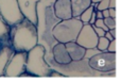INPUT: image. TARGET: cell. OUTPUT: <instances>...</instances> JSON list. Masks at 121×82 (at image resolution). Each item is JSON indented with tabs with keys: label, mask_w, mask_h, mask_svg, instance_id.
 Here are the masks:
<instances>
[{
	"label": "cell",
	"mask_w": 121,
	"mask_h": 82,
	"mask_svg": "<svg viewBox=\"0 0 121 82\" xmlns=\"http://www.w3.org/2000/svg\"><path fill=\"white\" fill-rule=\"evenodd\" d=\"M71 10H72V17L79 18V16L90 6L91 0H70Z\"/></svg>",
	"instance_id": "5"
},
{
	"label": "cell",
	"mask_w": 121,
	"mask_h": 82,
	"mask_svg": "<svg viewBox=\"0 0 121 82\" xmlns=\"http://www.w3.org/2000/svg\"><path fill=\"white\" fill-rule=\"evenodd\" d=\"M116 3H115V0H109V8L112 9H115Z\"/></svg>",
	"instance_id": "17"
},
{
	"label": "cell",
	"mask_w": 121,
	"mask_h": 82,
	"mask_svg": "<svg viewBox=\"0 0 121 82\" xmlns=\"http://www.w3.org/2000/svg\"><path fill=\"white\" fill-rule=\"evenodd\" d=\"M65 46H66L67 52L69 53V57L71 60H74V61L81 60L85 55V49L82 46H80L79 44H75L73 42H68L66 43Z\"/></svg>",
	"instance_id": "4"
},
{
	"label": "cell",
	"mask_w": 121,
	"mask_h": 82,
	"mask_svg": "<svg viewBox=\"0 0 121 82\" xmlns=\"http://www.w3.org/2000/svg\"><path fill=\"white\" fill-rule=\"evenodd\" d=\"M83 27V23L75 17L65 19L60 23L53 30V35L60 43L73 42L77 40L80 30Z\"/></svg>",
	"instance_id": "1"
},
{
	"label": "cell",
	"mask_w": 121,
	"mask_h": 82,
	"mask_svg": "<svg viewBox=\"0 0 121 82\" xmlns=\"http://www.w3.org/2000/svg\"><path fill=\"white\" fill-rule=\"evenodd\" d=\"M109 33L113 35V37L114 38H116V28L115 29H112V30H109Z\"/></svg>",
	"instance_id": "18"
},
{
	"label": "cell",
	"mask_w": 121,
	"mask_h": 82,
	"mask_svg": "<svg viewBox=\"0 0 121 82\" xmlns=\"http://www.w3.org/2000/svg\"><path fill=\"white\" fill-rule=\"evenodd\" d=\"M96 27H98V28H101V29H103L105 32H107V31H109L108 30V28L105 26V23H104V21H103V18L102 19H97L96 21H95V23H94Z\"/></svg>",
	"instance_id": "9"
},
{
	"label": "cell",
	"mask_w": 121,
	"mask_h": 82,
	"mask_svg": "<svg viewBox=\"0 0 121 82\" xmlns=\"http://www.w3.org/2000/svg\"><path fill=\"white\" fill-rule=\"evenodd\" d=\"M104 36L107 38V40L111 42V41H113L114 40V37H113V35H112L111 33H109V31H107V32H105V34H104Z\"/></svg>",
	"instance_id": "14"
},
{
	"label": "cell",
	"mask_w": 121,
	"mask_h": 82,
	"mask_svg": "<svg viewBox=\"0 0 121 82\" xmlns=\"http://www.w3.org/2000/svg\"><path fill=\"white\" fill-rule=\"evenodd\" d=\"M108 13H109V17L112 18H116V11L115 9H108Z\"/></svg>",
	"instance_id": "13"
},
{
	"label": "cell",
	"mask_w": 121,
	"mask_h": 82,
	"mask_svg": "<svg viewBox=\"0 0 121 82\" xmlns=\"http://www.w3.org/2000/svg\"><path fill=\"white\" fill-rule=\"evenodd\" d=\"M109 9V0H101L98 5V11H103Z\"/></svg>",
	"instance_id": "10"
},
{
	"label": "cell",
	"mask_w": 121,
	"mask_h": 82,
	"mask_svg": "<svg viewBox=\"0 0 121 82\" xmlns=\"http://www.w3.org/2000/svg\"><path fill=\"white\" fill-rule=\"evenodd\" d=\"M54 11L57 18L65 20L72 17L70 0H57L54 4Z\"/></svg>",
	"instance_id": "3"
},
{
	"label": "cell",
	"mask_w": 121,
	"mask_h": 82,
	"mask_svg": "<svg viewBox=\"0 0 121 82\" xmlns=\"http://www.w3.org/2000/svg\"><path fill=\"white\" fill-rule=\"evenodd\" d=\"M109 41L107 40L105 36H100L98 40V43H97V46H98V50L100 51H105L108 47Z\"/></svg>",
	"instance_id": "7"
},
{
	"label": "cell",
	"mask_w": 121,
	"mask_h": 82,
	"mask_svg": "<svg viewBox=\"0 0 121 82\" xmlns=\"http://www.w3.org/2000/svg\"><path fill=\"white\" fill-rule=\"evenodd\" d=\"M105 26L108 28V30L115 29L116 28V18H112V17H106V18H103Z\"/></svg>",
	"instance_id": "8"
},
{
	"label": "cell",
	"mask_w": 121,
	"mask_h": 82,
	"mask_svg": "<svg viewBox=\"0 0 121 82\" xmlns=\"http://www.w3.org/2000/svg\"><path fill=\"white\" fill-rule=\"evenodd\" d=\"M108 52H116V38H114L113 41H111L108 44V47L106 49Z\"/></svg>",
	"instance_id": "12"
},
{
	"label": "cell",
	"mask_w": 121,
	"mask_h": 82,
	"mask_svg": "<svg viewBox=\"0 0 121 82\" xmlns=\"http://www.w3.org/2000/svg\"><path fill=\"white\" fill-rule=\"evenodd\" d=\"M96 17H97V19H102L103 18L102 12H101V11H98V12H96Z\"/></svg>",
	"instance_id": "16"
},
{
	"label": "cell",
	"mask_w": 121,
	"mask_h": 82,
	"mask_svg": "<svg viewBox=\"0 0 121 82\" xmlns=\"http://www.w3.org/2000/svg\"><path fill=\"white\" fill-rule=\"evenodd\" d=\"M94 10L95 9L92 8V6H88V8L86 9L81 15H80V20H81L82 23H88L89 19H90V16H91V14H92V12H94Z\"/></svg>",
	"instance_id": "6"
},
{
	"label": "cell",
	"mask_w": 121,
	"mask_h": 82,
	"mask_svg": "<svg viewBox=\"0 0 121 82\" xmlns=\"http://www.w3.org/2000/svg\"><path fill=\"white\" fill-rule=\"evenodd\" d=\"M89 65L100 72H109L116 68V52H99L92 55Z\"/></svg>",
	"instance_id": "2"
},
{
	"label": "cell",
	"mask_w": 121,
	"mask_h": 82,
	"mask_svg": "<svg viewBox=\"0 0 121 82\" xmlns=\"http://www.w3.org/2000/svg\"><path fill=\"white\" fill-rule=\"evenodd\" d=\"M101 12H102V15H103V18H106V17H109L108 9H106V10H103V11H101Z\"/></svg>",
	"instance_id": "15"
},
{
	"label": "cell",
	"mask_w": 121,
	"mask_h": 82,
	"mask_svg": "<svg viewBox=\"0 0 121 82\" xmlns=\"http://www.w3.org/2000/svg\"><path fill=\"white\" fill-rule=\"evenodd\" d=\"M91 27H92V29H94V31H95V33L97 34V36H104V34H105V31L103 29H101V28H98V27H96L95 25H91Z\"/></svg>",
	"instance_id": "11"
}]
</instances>
